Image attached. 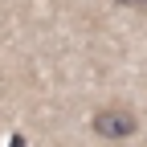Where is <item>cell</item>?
Wrapping results in <instances>:
<instances>
[{
	"instance_id": "obj_2",
	"label": "cell",
	"mask_w": 147,
	"mask_h": 147,
	"mask_svg": "<svg viewBox=\"0 0 147 147\" xmlns=\"http://www.w3.org/2000/svg\"><path fill=\"white\" fill-rule=\"evenodd\" d=\"M8 147H25V139H21V135H12V143H8Z\"/></svg>"
},
{
	"instance_id": "obj_1",
	"label": "cell",
	"mask_w": 147,
	"mask_h": 147,
	"mask_svg": "<svg viewBox=\"0 0 147 147\" xmlns=\"http://www.w3.org/2000/svg\"><path fill=\"white\" fill-rule=\"evenodd\" d=\"M90 131L98 139H106V143H123V139H131L139 131V115L131 106H102V110L90 115Z\"/></svg>"
},
{
	"instance_id": "obj_3",
	"label": "cell",
	"mask_w": 147,
	"mask_h": 147,
	"mask_svg": "<svg viewBox=\"0 0 147 147\" xmlns=\"http://www.w3.org/2000/svg\"><path fill=\"white\" fill-rule=\"evenodd\" d=\"M119 4H135V8H139V4H147V0H119Z\"/></svg>"
}]
</instances>
